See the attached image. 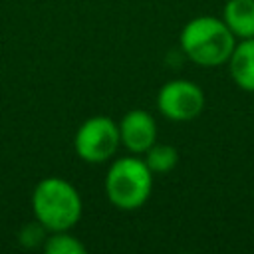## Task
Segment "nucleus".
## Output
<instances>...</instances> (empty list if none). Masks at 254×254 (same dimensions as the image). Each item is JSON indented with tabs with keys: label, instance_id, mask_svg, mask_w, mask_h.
<instances>
[{
	"label": "nucleus",
	"instance_id": "obj_2",
	"mask_svg": "<svg viewBox=\"0 0 254 254\" xmlns=\"http://www.w3.org/2000/svg\"><path fill=\"white\" fill-rule=\"evenodd\" d=\"M34 218L48 230H71L83 212L77 189L62 177H46L32 190Z\"/></svg>",
	"mask_w": 254,
	"mask_h": 254
},
{
	"label": "nucleus",
	"instance_id": "obj_10",
	"mask_svg": "<svg viewBox=\"0 0 254 254\" xmlns=\"http://www.w3.org/2000/svg\"><path fill=\"white\" fill-rule=\"evenodd\" d=\"M44 250L48 254H85L87 252L83 242L73 234H69V230L48 232L44 240Z\"/></svg>",
	"mask_w": 254,
	"mask_h": 254
},
{
	"label": "nucleus",
	"instance_id": "obj_3",
	"mask_svg": "<svg viewBox=\"0 0 254 254\" xmlns=\"http://www.w3.org/2000/svg\"><path fill=\"white\" fill-rule=\"evenodd\" d=\"M153 173L139 155L115 159L105 175L103 189L107 200L119 210L141 208L153 190Z\"/></svg>",
	"mask_w": 254,
	"mask_h": 254
},
{
	"label": "nucleus",
	"instance_id": "obj_11",
	"mask_svg": "<svg viewBox=\"0 0 254 254\" xmlns=\"http://www.w3.org/2000/svg\"><path fill=\"white\" fill-rule=\"evenodd\" d=\"M46 236H48V230L36 220V222H30V224H26L22 230H20V234H18V238H20V244L22 246H26V248H36V246H44V240H46Z\"/></svg>",
	"mask_w": 254,
	"mask_h": 254
},
{
	"label": "nucleus",
	"instance_id": "obj_1",
	"mask_svg": "<svg viewBox=\"0 0 254 254\" xmlns=\"http://www.w3.org/2000/svg\"><path fill=\"white\" fill-rule=\"evenodd\" d=\"M236 42L238 40L224 20L208 14L189 20L179 36L183 54L200 67H218L226 64Z\"/></svg>",
	"mask_w": 254,
	"mask_h": 254
},
{
	"label": "nucleus",
	"instance_id": "obj_4",
	"mask_svg": "<svg viewBox=\"0 0 254 254\" xmlns=\"http://www.w3.org/2000/svg\"><path fill=\"white\" fill-rule=\"evenodd\" d=\"M119 145V125L107 115H93L85 119L73 137L75 155L93 165L109 161Z\"/></svg>",
	"mask_w": 254,
	"mask_h": 254
},
{
	"label": "nucleus",
	"instance_id": "obj_6",
	"mask_svg": "<svg viewBox=\"0 0 254 254\" xmlns=\"http://www.w3.org/2000/svg\"><path fill=\"white\" fill-rule=\"evenodd\" d=\"M117 125L119 141L131 155H145V151L157 143V121L143 109L127 111Z\"/></svg>",
	"mask_w": 254,
	"mask_h": 254
},
{
	"label": "nucleus",
	"instance_id": "obj_9",
	"mask_svg": "<svg viewBox=\"0 0 254 254\" xmlns=\"http://www.w3.org/2000/svg\"><path fill=\"white\" fill-rule=\"evenodd\" d=\"M145 163L153 175H165L179 163V151L167 143H155L145 151Z\"/></svg>",
	"mask_w": 254,
	"mask_h": 254
},
{
	"label": "nucleus",
	"instance_id": "obj_5",
	"mask_svg": "<svg viewBox=\"0 0 254 254\" xmlns=\"http://www.w3.org/2000/svg\"><path fill=\"white\" fill-rule=\"evenodd\" d=\"M204 103L202 87L190 79H171L157 93V109L169 121H192L202 113Z\"/></svg>",
	"mask_w": 254,
	"mask_h": 254
},
{
	"label": "nucleus",
	"instance_id": "obj_8",
	"mask_svg": "<svg viewBox=\"0 0 254 254\" xmlns=\"http://www.w3.org/2000/svg\"><path fill=\"white\" fill-rule=\"evenodd\" d=\"M220 18L236 40L254 38V0H226Z\"/></svg>",
	"mask_w": 254,
	"mask_h": 254
},
{
	"label": "nucleus",
	"instance_id": "obj_7",
	"mask_svg": "<svg viewBox=\"0 0 254 254\" xmlns=\"http://www.w3.org/2000/svg\"><path fill=\"white\" fill-rule=\"evenodd\" d=\"M226 64L232 81L242 91L254 93V38L238 40Z\"/></svg>",
	"mask_w": 254,
	"mask_h": 254
}]
</instances>
